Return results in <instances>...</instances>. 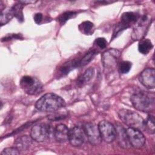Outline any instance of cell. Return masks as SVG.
<instances>
[{"instance_id": "d6986e66", "label": "cell", "mask_w": 155, "mask_h": 155, "mask_svg": "<svg viewBox=\"0 0 155 155\" xmlns=\"http://www.w3.org/2000/svg\"><path fill=\"white\" fill-rule=\"evenodd\" d=\"M155 119L154 116L148 115L146 120H143V129L148 133L153 134L155 132V125H154Z\"/></svg>"}, {"instance_id": "7c38bea8", "label": "cell", "mask_w": 155, "mask_h": 155, "mask_svg": "<svg viewBox=\"0 0 155 155\" xmlns=\"http://www.w3.org/2000/svg\"><path fill=\"white\" fill-rule=\"evenodd\" d=\"M116 139L118 145L122 148L128 149L131 146L127 134L126 133V130L120 124H116Z\"/></svg>"}, {"instance_id": "4fadbf2b", "label": "cell", "mask_w": 155, "mask_h": 155, "mask_svg": "<svg viewBox=\"0 0 155 155\" xmlns=\"http://www.w3.org/2000/svg\"><path fill=\"white\" fill-rule=\"evenodd\" d=\"M68 127L63 124L57 125L53 131L54 138L59 142H65L68 140Z\"/></svg>"}, {"instance_id": "ba28073f", "label": "cell", "mask_w": 155, "mask_h": 155, "mask_svg": "<svg viewBox=\"0 0 155 155\" xmlns=\"http://www.w3.org/2000/svg\"><path fill=\"white\" fill-rule=\"evenodd\" d=\"M120 55V51L114 48H111L104 52L102 56V62L104 68L110 71L114 69L117 65Z\"/></svg>"}, {"instance_id": "9a60e30c", "label": "cell", "mask_w": 155, "mask_h": 155, "mask_svg": "<svg viewBox=\"0 0 155 155\" xmlns=\"http://www.w3.org/2000/svg\"><path fill=\"white\" fill-rule=\"evenodd\" d=\"M149 24L148 19L147 16H144L140 20L139 23L136 28H134L133 33V38L134 39H140L143 36L147 29V26Z\"/></svg>"}, {"instance_id": "ffe728a7", "label": "cell", "mask_w": 155, "mask_h": 155, "mask_svg": "<svg viewBox=\"0 0 155 155\" xmlns=\"http://www.w3.org/2000/svg\"><path fill=\"white\" fill-rule=\"evenodd\" d=\"M153 47V44L150 40L148 39H144L140 41L138 44V50L139 51L143 54H147L151 50Z\"/></svg>"}, {"instance_id": "4316f807", "label": "cell", "mask_w": 155, "mask_h": 155, "mask_svg": "<svg viewBox=\"0 0 155 155\" xmlns=\"http://www.w3.org/2000/svg\"><path fill=\"white\" fill-rule=\"evenodd\" d=\"M94 44L101 49H104L107 45V41L104 38H98L96 39Z\"/></svg>"}, {"instance_id": "9c48e42d", "label": "cell", "mask_w": 155, "mask_h": 155, "mask_svg": "<svg viewBox=\"0 0 155 155\" xmlns=\"http://www.w3.org/2000/svg\"><path fill=\"white\" fill-rule=\"evenodd\" d=\"M126 133L131 146L137 149L141 148L143 147L146 142V139L139 130L128 127L126 129Z\"/></svg>"}, {"instance_id": "83f0119b", "label": "cell", "mask_w": 155, "mask_h": 155, "mask_svg": "<svg viewBox=\"0 0 155 155\" xmlns=\"http://www.w3.org/2000/svg\"><path fill=\"white\" fill-rule=\"evenodd\" d=\"M42 18H43V16L42 13H37L34 15V21L36 24H39L42 21Z\"/></svg>"}, {"instance_id": "52a82bcc", "label": "cell", "mask_w": 155, "mask_h": 155, "mask_svg": "<svg viewBox=\"0 0 155 155\" xmlns=\"http://www.w3.org/2000/svg\"><path fill=\"white\" fill-rule=\"evenodd\" d=\"M102 139L107 143H111L116 139V131L115 126L110 122L104 120L98 124Z\"/></svg>"}, {"instance_id": "ac0fdd59", "label": "cell", "mask_w": 155, "mask_h": 155, "mask_svg": "<svg viewBox=\"0 0 155 155\" xmlns=\"http://www.w3.org/2000/svg\"><path fill=\"white\" fill-rule=\"evenodd\" d=\"M94 69L91 67L86 70L78 78L77 81L78 85L81 87L85 85V84H87L93 78L94 75Z\"/></svg>"}, {"instance_id": "cb8c5ba5", "label": "cell", "mask_w": 155, "mask_h": 155, "mask_svg": "<svg viewBox=\"0 0 155 155\" xmlns=\"http://www.w3.org/2000/svg\"><path fill=\"white\" fill-rule=\"evenodd\" d=\"M96 54V52L93 50L88 52L82 59L81 61L79 62L78 63V65L79 66H84L85 65H87L89 62H90L93 58L94 56V55Z\"/></svg>"}, {"instance_id": "44dd1931", "label": "cell", "mask_w": 155, "mask_h": 155, "mask_svg": "<svg viewBox=\"0 0 155 155\" xmlns=\"http://www.w3.org/2000/svg\"><path fill=\"white\" fill-rule=\"evenodd\" d=\"M79 30L85 35L91 34L94 28V25L90 21H84L79 26Z\"/></svg>"}, {"instance_id": "2e32d148", "label": "cell", "mask_w": 155, "mask_h": 155, "mask_svg": "<svg viewBox=\"0 0 155 155\" xmlns=\"http://www.w3.org/2000/svg\"><path fill=\"white\" fill-rule=\"evenodd\" d=\"M137 18V14L134 12H125L121 16L120 24L127 28L131 24L135 22Z\"/></svg>"}, {"instance_id": "8fae6325", "label": "cell", "mask_w": 155, "mask_h": 155, "mask_svg": "<svg viewBox=\"0 0 155 155\" xmlns=\"http://www.w3.org/2000/svg\"><path fill=\"white\" fill-rule=\"evenodd\" d=\"M139 80L147 88H154L155 87V70L154 68H147L140 73Z\"/></svg>"}, {"instance_id": "6da1fadb", "label": "cell", "mask_w": 155, "mask_h": 155, "mask_svg": "<svg viewBox=\"0 0 155 155\" xmlns=\"http://www.w3.org/2000/svg\"><path fill=\"white\" fill-rule=\"evenodd\" d=\"M65 105V101L61 96L53 93H48L37 101L35 107L41 111L53 112L63 108Z\"/></svg>"}, {"instance_id": "8992f818", "label": "cell", "mask_w": 155, "mask_h": 155, "mask_svg": "<svg viewBox=\"0 0 155 155\" xmlns=\"http://www.w3.org/2000/svg\"><path fill=\"white\" fill-rule=\"evenodd\" d=\"M83 130L90 144L97 145L101 142L102 137L98 125L91 122H86L83 127Z\"/></svg>"}, {"instance_id": "277c9868", "label": "cell", "mask_w": 155, "mask_h": 155, "mask_svg": "<svg viewBox=\"0 0 155 155\" xmlns=\"http://www.w3.org/2000/svg\"><path fill=\"white\" fill-rule=\"evenodd\" d=\"M20 86L25 93L29 95H36L42 91V83L35 77L23 76L20 81Z\"/></svg>"}, {"instance_id": "5bb4252c", "label": "cell", "mask_w": 155, "mask_h": 155, "mask_svg": "<svg viewBox=\"0 0 155 155\" xmlns=\"http://www.w3.org/2000/svg\"><path fill=\"white\" fill-rule=\"evenodd\" d=\"M32 140L31 136L27 135H23L18 137L15 141L14 145L19 151H23L27 150L32 143Z\"/></svg>"}, {"instance_id": "3957f363", "label": "cell", "mask_w": 155, "mask_h": 155, "mask_svg": "<svg viewBox=\"0 0 155 155\" xmlns=\"http://www.w3.org/2000/svg\"><path fill=\"white\" fill-rule=\"evenodd\" d=\"M118 116L121 121L128 127L139 130L143 129L144 120L137 113L128 109H122L119 111Z\"/></svg>"}, {"instance_id": "d4e9b609", "label": "cell", "mask_w": 155, "mask_h": 155, "mask_svg": "<svg viewBox=\"0 0 155 155\" xmlns=\"http://www.w3.org/2000/svg\"><path fill=\"white\" fill-rule=\"evenodd\" d=\"M131 62L129 61H122L120 64L119 66V70L121 73L122 74H126L130 71L131 68Z\"/></svg>"}, {"instance_id": "e0dca14e", "label": "cell", "mask_w": 155, "mask_h": 155, "mask_svg": "<svg viewBox=\"0 0 155 155\" xmlns=\"http://www.w3.org/2000/svg\"><path fill=\"white\" fill-rule=\"evenodd\" d=\"M15 16L14 12L12 7H6L1 10L0 16V24L1 25L8 23L12 18Z\"/></svg>"}, {"instance_id": "5b68a950", "label": "cell", "mask_w": 155, "mask_h": 155, "mask_svg": "<svg viewBox=\"0 0 155 155\" xmlns=\"http://www.w3.org/2000/svg\"><path fill=\"white\" fill-rule=\"evenodd\" d=\"M51 133L50 125L46 124H39L31 128L30 136L33 140L38 142H42L49 139Z\"/></svg>"}, {"instance_id": "7a4b0ae2", "label": "cell", "mask_w": 155, "mask_h": 155, "mask_svg": "<svg viewBox=\"0 0 155 155\" xmlns=\"http://www.w3.org/2000/svg\"><path fill=\"white\" fill-rule=\"evenodd\" d=\"M131 102L137 110L150 113L154 110L155 100L153 93L145 91H137L131 96Z\"/></svg>"}, {"instance_id": "30bf717a", "label": "cell", "mask_w": 155, "mask_h": 155, "mask_svg": "<svg viewBox=\"0 0 155 155\" xmlns=\"http://www.w3.org/2000/svg\"><path fill=\"white\" fill-rule=\"evenodd\" d=\"M84 134L83 128L75 125L69 130L68 140L72 146L80 147L84 142Z\"/></svg>"}, {"instance_id": "7402d4cb", "label": "cell", "mask_w": 155, "mask_h": 155, "mask_svg": "<svg viewBox=\"0 0 155 155\" xmlns=\"http://www.w3.org/2000/svg\"><path fill=\"white\" fill-rule=\"evenodd\" d=\"M24 4L21 2H19L18 3L15 4L12 8L13 9L14 12V15L19 20L22 21L24 19L23 18V13H22V8H23Z\"/></svg>"}, {"instance_id": "484cf974", "label": "cell", "mask_w": 155, "mask_h": 155, "mask_svg": "<svg viewBox=\"0 0 155 155\" xmlns=\"http://www.w3.org/2000/svg\"><path fill=\"white\" fill-rule=\"evenodd\" d=\"M19 154V150L15 147L5 148L1 153V155H18Z\"/></svg>"}, {"instance_id": "603a6c76", "label": "cell", "mask_w": 155, "mask_h": 155, "mask_svg": "<svg viewBox=\"0 0 155 155\" xmlns=\"http://www.w3.org/2000/svg\"><path fill=\"white\" fill-rule=\"evenodd\" d=\"M76 14H77V13L76 12H72V11L66 12L64 13L63 14H62L59 17L58 21L61 24H64L67 21L70 19V18H74V16H76Z\"/></svg>"}]
</instances>
